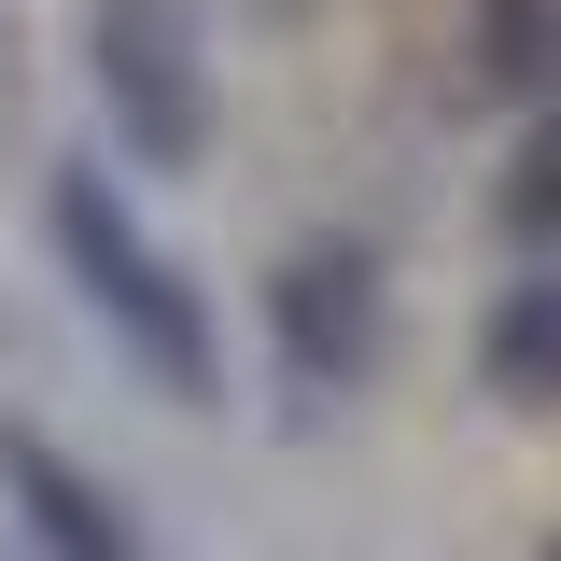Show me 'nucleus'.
Returning <instances> with one entry per match:
<instances>
[{
  "label": "nucleus",
  "instance_id": "7ed1b4c3",
  "mask_svg": "<svg viewBox=\"0 0 561 561\" xmlns=\"http://www.w3.org/2000/svg\"><path fill=\"white\" fill-rule=\"evenodd\" d=\"M267 351L295 393H351L379 365V253L365 239H295L267 267Z\"/></svg>",
  "mask_w": 561,
  "mask_h": 561
},
{
  "label": "nucleus",
  "instance_id": "0eeeda50",
  "mask_svg": "<svg viewBox=\"0 0 561 561\" xmlns=\"http://www.w3.org/2000/svg\"><path fill=\"white\" fill-rule=\"evenodd\" d=\"M505 239H519V253H534V267H561V113H534V127H519V154H505Z\"/></svg>",
  "mask_w": 561,
  "mask_h": 561
},
{
  "label": "nucleus",
  "instance_id": "f03ea898",
  "mask_svg": "<svg viewBox=\"0 0 561 561\" xmlns=\"http://www.w3.org/2000/svg\"><path fill=\"white\" fill-rule=\"evenodd\" d=\"M84 70L140 169L210 154V0H84Z\"/></svg>",
  "mask_w": 561,
  "mask_h": 561
},
{
  "label": "nucleus",
  "instance_id": "6e6552de",
  "mask_svg": "<svg viewBox=\"0 0 561 561\" xmlns=\"http://www.w3.org/2000/svg\"><path fill=\"white\" fill-rule=\"evenodd\" d=\"M548 561H561V548H548Z\"/></svg>",
  "mask_w": 561,
  "mask_h": 561
},
{
  "label": "nucleus",
  "instance_id": "20e7f679",
  "mask_svg": "<svg viewBox=\"0 0 561 561\" xmlns=\"http://www.w3.org/2000/svg\"><path fill=\"white\" fill-rule=\"evenodd\" d=\"M0 491H14V519H28L43 561H154V534L113 505V478H84L43 421H0Z\"/></svg>",
  "mask_w": 561,
  "mask_h": 561
},
{
  "label": "nucleus",
  "instance_id": "423d86ee",
  "mask_svg": "<svg viewBox=\"0 0 561 561\" xmlns=\"http://www.w3.org/2000/svg\"><path fill=\"white\" fill-rule=\"evenodd\" d=\"M478 84L561 113V0H478Z\"/></svg>",
  "mask_w": 561,
  "mask_h": 561
},
{
  "label": "nucleus",
  "instance_id": "39448f33",
  "mask_svg": "<svg viewBox=\"0 0 561 561\" xmlns=\"http://www.w3.org/2000/svg\"><path fill=\"white\" fill-rule=\"evenodd\" d=\"M478 379L505 408H561V267H519L478 323Z\"/></svg>",
  "mask_w": 561,
  "mask_h": 561
},
{
  "label": "nucleus",
  "instance_id": "f257e3e1",
  "mask_svg": "<svg viewBox=\"0 0 561 561\" xmlns=\"http://www.w3.org/2000/svg\"><path fill=\"white\" fill-rule=\"evenodd\" d=\"M43 225H57V267L70 295L113 323V351H127L154 393H183V408H210V379H225V351H210V295L154 239H140V210L113 197V169L99 154H70L57 183H43Z\"/></svg>",
  "mask_w": 561,
  "mask_h": 561
}]
</instances>
